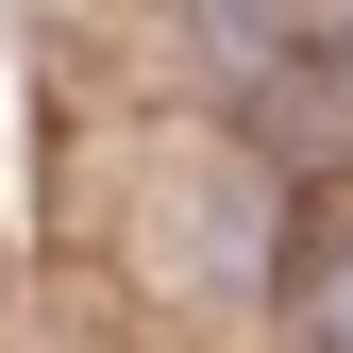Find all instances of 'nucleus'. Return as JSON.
Segmentation results:
<instances>
[{"label": "nucleus", "instance_id": "1", "mask_svg": "<svg viewBox=\"0 0 353 353\" xmlns=\"http://www.w3.org/2000/svg\"><path fill=\"white\" fill-rule=\"evenodd\" d=\"M236 118H252V152H270L286 185H336V168H353V34L252 51V68H236Z\"/></svg>", "mask_w": 353, "mask_h": 353}, {"label": "nucleus", "instance_id": "2", "mask_svg": "<svg viewBox=\"0 0 353 353\" xmlns=\"http://www.w3.org/2000/svg\"><path fill=\"white\" fill-rule=\"evenodd\" d=\"M303 336H320V353H353V236H320V252H303Z\"/></svg>", "mask_w": 353, "mask_h": 353}]
</instances>
